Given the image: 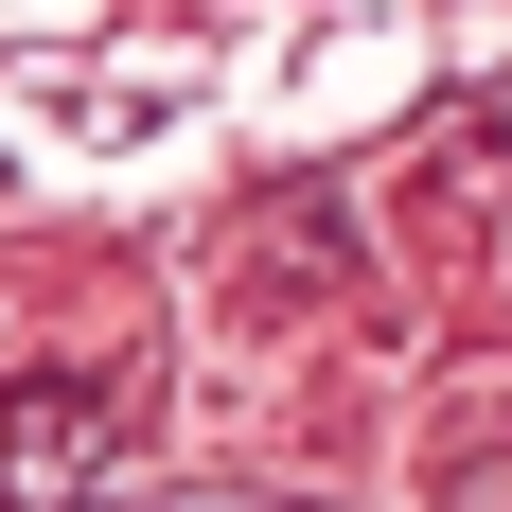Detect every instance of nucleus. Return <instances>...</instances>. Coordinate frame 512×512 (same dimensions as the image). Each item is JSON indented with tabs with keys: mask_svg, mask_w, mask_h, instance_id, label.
Returning a JSON list of instances; mask_svg holds the SVG:
<instances>
[{
	"mask_svg": "<svg viewBox=\"0 0 512 512\" xmlns=\"http://www.w3.org/2000/svg\"><path fill=\"white\" fill-rule=\"evenodd\" d=\"M106 442H124V389H106V371H0V512L89 495Z\"/></svg>",
	"mask_w": 512,
	"mask_h": 512,
	"instance_id": "nucleus-1",
	"label": "nucleus"
},
{
	"mask_svg": "<svg viewBox=\"0 0 512 512\" xmlns=\"http://www.w3.org/2000/svg\"><path fill=\"white\" fill-rule=\"evenodd\" d=\"M442 512H512V442H460L442 460Z\"/></svg>",
	"mask_w": 512,
	"mask_h": 512,
	"instance_id": "nucleus-2",
	"label": "nucleus"
}]
</instances>
